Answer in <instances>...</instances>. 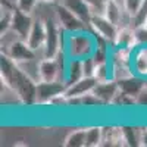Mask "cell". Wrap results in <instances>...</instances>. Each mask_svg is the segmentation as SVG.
Here are the masks:
<instances>
[{
	"label": "cell",
	"mask_w": 147,
	"mask_h": 147,
	"mask_svg": "<svg viewBox=\"0 0 147 147\" xmlns=\"http://www.w3.org/2000/svg\"><path fill=\"white\" fill-rule=\"evenodd\" d=\"M97 49V35L91 30L78 31V32H66L62 34L60 50L66 57L85 59L91 57Z\"/></svg>",
	"instance_id": "1"
},
{
	"label": "cell",
	"mask_w": 147,
	"mask_h": 147,
	"mask_svg": "<svg viewBox=\"0 0 147 147\" xmlns=\"http://www.w3.org/2000/svg\"><path fill=\"white\" fill-rule=\"evenodd\" d=\"M55 18L59 22L60 28L66 32H78V31H85L90 30V27L85 22H82L78 16H75L71 10H68L65 6L60 3L55 5Z\"/></svg>",
	"instance_id": "2"
},
{
	"label": "cell",
	"mask_w": 147,
	"mask_h": 147,
	"mask_svg": "<svg viewBox=\"0 0 147 147\" xmlns=\"http://www.w3.org/2000/svg\"><path fill=\"white\" fill-rule=\"evenodd\" d=\"M90 30L97 35V37H100V38L106 40L107 43L112 44L113 40H115V37L118 34V30L119 27L115 25L113 22H110L103 13H94L90 19Z\"/></svg>",
	"instance_id": "3"
},
{
	"label": "cell",
	"mask_w": 147,
	"mask_h": 147,
	"mask_svg": "<svg viewBox=\"0 0 147 147\" xmlns=\"http://www.w3.org/2000/svg\"><path fill=\"white\" fill-rule=\"evenodd\" d=\"M40 78L41 82H56L65 80V66H60L59 55L56 57L40 59Z\"/></svg>",
	"instance_id": "4"
},
{
	"label": "cell",
	"mask_w": 147,
	"mask_h": 147,
	"mask_svg": "<svg viewBox=\"0 0 147 147\" xmlns=\"http://www.w3.org/2000/svg\"><path fill=\"white\" fill-rule=\"evenodd\" d=\"M28 46L35 50L41 57H43V50H44V44H46V21L43 15H34V24L32 28L27 37Z\"/></svg>",
	"instance_id": "5"
},
{
	"label": "cell",
	"mask_w": 147,
	"mask_h": 147,
	"mask_svg": "<svg viewBox=\"0 0 147 147\" xmlns=\"http://www.w3.org/2000/svg\"><path fill=\"white\" fill-rule=\"evenodd\" d=\"M32 24H34V15L24 13V12L18 10L16 7L13 9L12 21H10V28L15 30L22 40H27V37H28V34L32 28Z\"/></svg>",
	"instance_id": "6"
},
{
	"label": "cell",
	"mask_w": 147,
	"mask_h": 147,
	"mask_svg": "<svg viewBox=\"0 0 147 147\" xmlns=\"http://www.w3.org/2000/svg\"><path fill=\"white\" fill-rule=\"evenodd\" d=\"M102 146H116V147H125L128 144V138L125 134V128L121 125H107L103 127V141Z\"/></svg>",
	"instance_id": "7"
},
{
	"label": "cell",
	"mask_w": 147,
	"mask_h": 147,
	"mask_svg": "<svg viewBox=\"0 0 147 147\" xmlns=\"http://www.w3.org/2000/svg\"><path fill=\"white\" fill-rule=\"evenodd\" d=\"M131 65L137 77L147 81V43L138 44L132 50Z\"/></svg>",
	"instance_id": "8"
},
{
	"label": "cell",
	"mask_w": 147,
	"mask_h": 147,
	"mask_svg": "<svg viewBox=\"0 0 147 147\" xmlns=\"http://www.w3.org/2000/svg\"><path fill=\"white\" fill-rule=\"evenodd\" d=\"M66 90V84L63 81L56 82H40L37 84V105H46L52 97L60 91Z\"/></svg>",
	"instance_id": "9"
},
{
	"label": "cell",
	"mask_w": 147,
	"mask_h": 147,
	"mask_svg": "<svg viewBox=\"0 0 147 147\" xmlns=\"http://www.w3.org/2000/svg\"><path fill=\"white\" fill-rule=\"evenodd\" d=\"M138 44H140V41H138L136 28H132V27H119L118 34H116L113 43L110 46H113V47H128V49H132L134 50Z\"/></svg>",
	"instance_id": "10"
},
{
	"label": "cell",
	"mask_w": 147,
	"mask_h": 147,
	"mask_svg": "<svg viewBox=\"0 0 147 147\" xmlns=\"http://www.w3.org/2000/svg\"><path fill=\"white\" fill-rule=\"evenodd\" d=\"M59 3L65 6L68 10H71L75 16H78L82 22H85L88 25L91 16L94 15L91 7L84 2V0H59ZM90 27V25H88Z\"/></svg>",
	"instance_id": "11"
},
{
	"label": "cell",
	"mask_w": 147,
	"mask_h": 147,
	"mask_svg": "<svg viewBox=\"0 0 147 147\" xmlns=\"http://www.w3.org/2000/svg\"><path fill=\"white\" fill-rule=\"evenodd\" d=\"M5 55H7L12 60H13V62H18V60L31 59V57L40 56L35 50H32V49L28 46V43H27L25 40H18V41H15V43L6 50ZM40 57H41V56H40Z\"/></svg>",
	"instance_id": "12"
},
{
	"label": "cell",
	"mask_w": 147,
	"mask_h": 147,
	"mask_svg": "<svg viewBox=\"0 0 147 147\" xmlns=\"http://www.w3.org/2000/svg\"><path fill=\"white\" fill-rule=\"evenodd\" d=\"M97 85V81L94 77H82L80 81L68 85L65 93L68 97H82L84 94L91 93Z\"/></svg>",
	"instance_id": "13"
},
{
	"label": "cell",
	"mask_w": 147,
	"mask_h": 147,
	"mask_svg": "<svg viewBox=\"0 0 147 147\" xmlns=\"http://www.w3.org/2000/svg\"><path fill=\"white\" fill-rule=\"evenodd\" d=\"M40 56L37 57H31V59H24V60H18L16 66L19 68V71L27 75L30 80H32L35 84H40L41 78H40Z\"/></svg>",
	"instance_id": "14"
},
{
	"label": "cell",
	"mask_w": 147,
	"mask_h": 147,
	"mask_svg": "<svg viewBox=\"0 0 147 147\" xmlns=\"http://www.w3.org/2000/svg\"><path fill=\"white\" fill-rule=\"evenodd\" d=\"M84 77V69H82V59L75 57H68L65 62V84L66 87L74 82L80 81Z\"/></svg>",
	"instance_id": "15"
},
{
	"label": "cell",
	"mask_w": 147,
	"mask_h": 147,
	"mask_svg": "<svg viewBox=\"0 0 147 147\" xmlns=\"http://www.w3.org/2000/svg\"><path fill=\"white\" fill-rule=\"evenodd\" d=\"M96 93V96L105 103V105H110L112 100L115 99L116 93L119 91V85L115 80H110V81H106V82H97V85L93 90Z\"/></svg>",
	"instance_id": "16"
},
{
	"label": "cell",
	"mask_w": 147,
	"mask_h": 147,
	"mask_svg": "<svg viewBox=\"0 0 147 147\" xmlns=\"http://www.w3.org/2000/svg\"><path fill=\"white\" fill-rule=\"evenodd\" d=\"M110 66H112V77L116 82L122 80H128L134 77V69L131 62H119V60H110Z\"/></svg>",
	"instance_id": "17"
},
{
	"label": "cell",
	"mask_w": 147,
	"mask_h": 147,
	"mask_svg": "<svg viewBox=\"0 0 147 147\" xmlns=\"http://www.w3.org/2000/svg\"><path fill=\"white\" fill-rule=\"evenodd\" d=\"M65 147H87V128H77L71 131L63 140Z\"/></svg>",
	"instance_id": "18"
},
{
	"label": "cell",
	"mask_w": 147,
	"mask_h": 147,
	"mask_svg": "<svg viewBox=\"0 0 147 147\" xmlns=\"http://www.w3.org/2000/svg\"><path fill=\"white\" fill-rule=\"evenodd\" d=\"M87 128V147H100L103 141V127L91 125Z\"/></svg>",
	"instance_id": "19"
},
{
	"label": "cell",
	"mask_w": 147,
	"mask_h": 147,
	"mask_svg": "<svg viewBox=\"0 0 147 147\" xmlns=\"http://www.w3.org/2000/svg\"><path fill=\"white\" fill-rule=\"evenodd\" d=\"M93 77L96 78L97 82H106V81L113 80V77H112V66H110V60H109V62H103V63H96Z\"/></svg>",
	"instance_id": "20"
},
{
	"label": "cell",
	"mask_w": 147,
	"mask_h": 147,
	"mask_svg": "<svg viewBox=\"0 0 147 147\" xmlns=\"http://www.w3.org/2000/svg\"><path fill=\"white\" fill-rule=\"evenodd\" d=\"M40 5L41 0H15V7L28 15H35L37 7Z\"/></svg>",
	"instance_id": "21"
},
{
	"label": "cell",
	"mask_w": 147,
	"mask_h": 147,
	"mask_svg": "<svg viewBox=\"0 0 147 147\" xmlns=\"http://www.w3.org/2000/svg\"><path fill=\"white\" fill-rule=\"evenodd\" d=\"M122 5H124V9L127 13L131 18H134L147 5V0H122Z\"/></svg>",
	"instance_id": "22"
},
{
	"label": "cell",
	"mask_w": 147,
	"mask_h": 147,
	"mask_svg": "<svg viewBox=\"0 0 147 147\" xmlns=\"http://www.w3.org/2000/svg\"><path fill=\"white\" fill-rule=\"evenodd\" d=\"M84 2L91 7L93 13H103L106 0H84Z\"/></svg>",
	"instance_id": "23"
},
{
	"label": "cell",
	"mask_w": 147,
	"mask_h": 147,
	"mask_svg": "<svg viewBox=\"0 0 147 147\" xmlns=\"http://www.w3.org/2000/svg\"><path fill=\"white\" fill-rule=\"evenodd\" d=\"M143 28L147 31V19H146V21H144V24H143Z\"/></svg>",
	"instance_id": "24"
},
{
	"label": "cell",
	"mask_w": 147,
	"mask_h": 147,
	"mask_svg": "<svg viewBox=\"0 0 147 147\" xmlns=\"http://www.w3.org/2000/svg\"><path fill=\"white\" fill-rule=\"evenodd\" d=\"M106 2H107V0H106Z\"/></svg>",
	"instance_id": "25"
},
{
	"label": "cell",
	"mask_w": 147,
	"mask_h": 147,
	"mask_svg": "<svg viewBox=\"0 0 147 147\" xmlns=\"http://www.w3.org/2000/svg\"><path fill=\"white\" fill-rule=\"evenodd\" d=\"M146 128H147V127H146Z\"/></svg>",
	"instance_id": "26"
}]
</instances>
